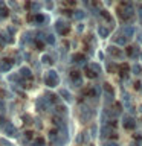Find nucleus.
<instances>
[{
    "instance_id": "obj_37",
    "label": "nucleus",
    "mask_w": 142,
    "mask_h": 146,
    "mask_svg": "<svg viewBox=\"0 0 142 146\" xmlns=\"http://www.w3.org/2000/svg\"><path fill=\"white\" fill-rule=\"evenodd\" d=\"M46 20H48V18H46L44 15H41V14H37V15H35V21L37 23H44Z\"/></svg>"
},
{
    "instance_id": "obj_33",
    "label": "nucleus",
    "mask_w": 142,
    "mask_h": 146,
    "mask_svg": "<svg viewBox=\"0 0 142 146\" xmlns=\"http://www.w3.org/2000/svg\"><path fill=\"white\" fill-rule=\"evenodd\" d=\"M131 72H133V75H141V73H142V67L139 66V64H135V66L131 67Z\"/></svg>"
},
{
    "instance_id": "obj_11",
    "label": "nucleus",
    "mask_w": 142,
    "mask_h": 146,
    "mask_svg": "<svg viewBox=\"0 0 142 146\" xmlns=\"http://www.w3.org/2000/svg\"><path fill=\"white\" fill-rule=\"evenodd\" d=\"M107 52L112 55V56H115V58H124V52H122L121 49H118L116 46H109Z\"/></svg>"
},
{
    "instance_id": "obj_44",
    "label": "nucleus",
    "mask_w": 142,
    "mask_h": 146,
    "mask_svg": "<svg viewBox=\"0 0 142 146\" xmlns=\"http://www.w3.org/2000/svg\"><path fill=\"white\" fill-rule=\"evenodd\" d=\"M137 12H139V17H141V20H142V5L137 8Z\"/></svg>"
},
{
    "instance_id": "obj_43",
    "label": "nucleus",
    "mask_w": 142,
    "mask_h": 146,
    "mask_svg": "<svg viewBox=\"0 0 142 146\" xmlns=\"http://www.w3.org/2000/svg\"><path fill=\"white\" fill-rule=\"evenodd\" d=\"M5 125H6V120H5V117H3V116H0V128L5 126Z\"/></svg>"
},
{
    "instance_id": "obj_18",
    "label": "nucleus",
    "mask_w": 142,
    "mask_h": 146,
    "mask_svg": "<svg viewBox=\"0 0 142 146\" xmlns=\"http://www.w3.org/2000/svg\"><path fill=\"white\" fill-rule=\"evenodd\" d=\"M113 41H115V44H118V46H125L128 40L122 35V32H119V34H116V36L113 38Z\"/></svg>"
},
{
    "instance_id": "obj_4",
    "label": "nucleus",
    "mask_w": 142,
    "mask_h": 146,
    "mask_svg": "<svg viewBox=\"0 0 142 146\" xmlns=\"http://www.w3.org/2000/svg\"><path fill=\"white\" fill-rule=\"evenodd\" d=\"M101 137L102 139H118V134L115 132V128H112L110 125H105L101 128Z\"/></svg>"
},
{
    "instance_id": "obj_38",
    "label": "nucleus",
    "mask_w": 142,
    "mask_h": 146,
    "mask_svg": "<svg viewBox=\"0 0 142 146\" xmlns=\"http://www.w3.org/2000/svg\"><path fill=\"white\" fill-rule=\"evenodd\" d=\"M135 140H136L135 143H136L137 146H142V135H141V134H136V135H135Z\"/></svg>"
},
{
    "instance_id": "obj_9",
    "label": "nucleus",
    "mask_w": 142,
    "mask_h": 146,
    "mask_svg": "<svg viewBox=\"0 0 142 146\" xmlns=\"http://www.w3.org/2000/svg\"><path fill=\"white\" fill-rule=\"evenodd\" d=\"M3 131L8 137H17V128L9 122H6V125L3 126Z\"/></svg>"
},
{
    "instance_id": "obj_35",
    "label": "nucleus",
    "mask_w": 142,
    "mask_h": 146,
    "mask_svg": "<svg viewBox=\"0 0 142 146\" xmlns=\"http://www.w3.org/2000/svg\"><path fill=\"white\" fill-rule=\"evenodd\" d=\"M89 67H90V68H92V70H93L95 73H96V75H99V73H101V67H99V66H98V64H96V62H92Z\"/></svg>"
},
{
    "instance_id": "obj_32",
    "label": "nucleus",
    "mask_w": 142,
    "mask_h": 146,
    "mask_svg": "<svg viewBox=\"0 0 142 146\" xmlns=\"http://www.w3.org/2000/svg\"><path fill=\"white\" fill-rule=\"evenodd\" d=\"M84 17H86L84 11H73V18H75V20H82Z\"/></svg>"
},
{
    "instance_id": "obj_50",
    "label": "nucleus",
    "mask_w": 142,
    "mask_h": 146,
    "mask_svg": "<svg viewBox=\"0 0 142 146\" xmlns=\"http://www.w3.org/2000/svg\"><path fill=\"white\" fill-rule=\"evenodd\" d=\"M87 146H95V145H92V143H89V145H87Z\"/></svg>"
},
{
    "instance_id": "obj_30",
    "label": "nucleus",
    "mask_w": 142,
    "mask_h": 146,
    "mask_svg": "<svg viewBox=\"0 0 142 146\" xmlns=\"http://www.w3.org/2000/svg\"><path fill=\"white\" fill-rule=\"evenodd\" d=\"M40 9H41V5H40L38 2H32V5H31V12L38 14V12H40Z\"/></svg>"
},
{
    "instance_id": "obj_10",
    "label": "nucleus",
    "mask_w": 142,
    "mask_h": 146,
    "mask_svg": "<svg viewBox=\"0 0 142 146\" xmlns=\"http://www.w3.org/2000/svg\"><path fill=\"white\" fill-rule=\"evenodd\" d=\"M127 55H128V56H130L131 59L141 58V53H139V49H137V46H128V47H127Z\"/></svg>"
},
{
    "instance_id": "obj_27",
    "label": "nucleus",
    "mask_w": 142,
    "mask_h": 146,
    "mask_svg": "<svg viewBox=\"0 0 142 146\" xmlns=\"http://www.w3.org/2000/svg\"><path fill=\"white\" fill-rule=\"evenodd\" d=\"M21 141H23V143H31V141H32V132L31 131H26L25 134H23Z\"/></svg>"
},
{
    "instance_id": "obj_20",
    "label": "nucleus",
    "mask_w": 142,
    "mask_h": 146,
    "mask_svg": "<svg viewBox=\"0 0 142 146\" xmlns=\"http://www.w3.org/2000/svg\"><path fill=\"white\" fill-rule=\"evenodd\" d=\"M44 98H46V100H48L50 105H57V104H58V96H57V94L46 93V94H44Z\"/></svg>"
},
{
    "instance_id": "obj_16",
    "label": "nucleus",
    "mask_w": 142,
    "mask_h": 146,
    "mask_svg": "<svg viewBox=\"0 0 142 146\" xmlns=\"http://www.w3.org/2000/svg\"><path fill=\"white\" fill-rule=\"evenodd\" d=\"M18 75H20L23 79H32V72L29 67H21L20 72H18Z\"/></svg>"
},
{
    "instance_id": "obj_31",
    "label": "nucleus",
    "mask_w": 142,
    "mask_h": 146,
    "mask_svg": "<svg viewBox=\"0 0 142 146\" xmlns=\"http://www.w3.org/2000/svg\"><path fill=\"white\" fill-rule=\"evenodd\" d=\"M99 17H102L104 20H107V21L110 23V25L113 23V18H112V15H110V14H109L107 11H101V15H99Z\"/></svg>"
},
{
    "instance_id": "obj_15",
    "label": "nucleus",
    "mask_w": 142,
    "mask_h": 146,
    "mask_svg": "<svg viewBox=\"0 0 142 146\" xmlns=\"http://www.w3.org/2000/svg\"><path fill=\"white\" fill-rule=\"evenodd\" d=\"M49 105H50V104L48 102V100H46V98H44V96H43V98H40L38 100H37V108H38L40 111H46Z\"/></svg>"
},
{
    "instance_id": "obj_3",
    "label": "nucleus",
    "mask_w": 142,
    "mask_h": 146,
    "mask_svg": "<svg viewBox=\"0 0 142 146\" xmlns=\"http://www.w3.org/2000/svg\"><path fill=\"white\" fill-rule=\"evenodd\" d=\"M93 114H95V111L90 107H87V105H82L80 108V117H81L82 123H89L92 120V117H93Z\"/></svg>"
},
{
    "instance_id": "obj_17",
    "label": "nucleus",
    "mask_w": 142,
    "mask_h": 146,
    "mask_svg": "<svg viewBox=\"0 0 142 146\" xmlns=\"http://www.w3.org/2000/svg\"><path fill=\"white\" fill-rule=\"evenodd\" d=\"M121 32H122V35L128 40V38H131V36H133V34H135V29H133L130 25H127V26H124L121 29Z\"/></svg>"
},
{
    "instance_id": "obj_48",
    "label": "nucleus",
    "mask_w": 142,
    "mask_h": 146,
    "mask_svg": "<svg viewBox=\"0 0 142 146\" xmlns=\"http://www.w3.org/2000/svg\"><path fill=\"white\" fill-rule=\"evenodd\" d=\"M130 146H137V145H136V143H135V141H133V143H131V145H130Z\"/></svg>"
},
{
    "instance_id": "obj_47",
    "label": "nucleus",
    "mask_w": 142,
    "mask_h": 146,
    "mask_svg": "<svg viewBox=\"0 0 142 146\" xmlns=\"http://www.w3.org/2000/svg\"><path fill=\"white\" fill-rule=\"evenodd\" d=\"M121 2H122V3H127V2H130V0H121Z\"/></svg>"
},
{
    "instance_id": "obj_51",
    "label": "nucleus",
    "mask_w": 142,
    "mask_h": 146,
    "mask_svg": "<svg viewBox=\"0 0 142 146\" xmlns=\"http://www.w3.org/2000/svg\"><path fill=\"white\" fill-rule=\"evenodd\" d=\"M141 59H142V53H141Z\"/></svg>"
},
{
    "instance_id": "obj_29",
    "label": "nucleus",
    "mask_w": 142,
    "mask_h": 146,
    "mask_svg": "<svg viewBox=\"0 0 142 146\" xmlns=\"http://www.w3.org/2000/svg\"><path fill=\"white\" fill-rule=\"evenodd\" d=\"M66 107L64 105H57V116H61V117H64L66 116Z\"/></svg>"
},
{
    "instance_id": "obj_36",
    "label": "nucleus",
    "mask_w": 142,
    "mask_h": 146,
    "mask_svg": "<svg viewBox=\"0 0 142 146\" xmlns=\"http://www.w3.org/2000/svg\"><path fill=\"white\" fill-rule=\"evenodd\" d=\"M44 40H46V43H49L50 46H54V44H55V38H54V35H50V34H49V35H46V36H44Z\"/></svg>"
},
{
    "instance_id": "obj_7",
    "label": "nucleus",
    "mask_w": 142,
    "mask_h": 146,
    "mask_svg": "<svg viewBox=\"0 0 142 146\" xmlns=\"http://www.w3.org/2000/svg\"><path fill=\"white\" fill-rule=\"evenodd\" d=\"M104 94H105V100L107 102H113V98H115V90L112 88V85L105 82L104 84Z\"/></svg>"
},
{
    "instance_id": "obj_42",
    "label": "nucleus",
    "mask_w": 142,
    "mask_h": 146,
    "mask_svg": "<svg viewBox=\"0 0 142 146\" xmlns=\"http://www.w3.org/2000/svg\"><path fill=\"white\" fill-rule=\"evenodd\" d=\"M0 143H2L3 146H12V145L8 141V140H5V139H0Z\"/></svg>"
},
{
    "instance_id": "obj_26",
    "label": "nucleus",
    "mask_w": 142,
    "mask_h": 146,
    "mask_svg": "<svg viewBox=\"0 0 142 146\" xmlns=\"http://www.w3.org/2000/svg\"><path fill=\"white\" fill-rule=\"evenodd\" d=\"M84 73H86V76H87V78H98V75H96V73L92 70L89 66H86V67H84Z\"/></svg>"
},
{
    "instance_id": "obj_25",
    "label": "nucleus",
    "mask_w": 142,
    "mask_h": 146,
    "mask_svg": "<svg viewBox=\"0 0 142 146\" xmlns=\"http://www.w3.org/2000/svg\"><path fill=\"white\" fill-rule=\"evenodd\" d=\"M87 94L90 98H99V87H92V88L87 91Z\"/></svg>"
},
{
    "instance_id": "obj_5",
    "label": "nucleus",
    "mask_w": 142,
    "mask_h": 146,
    "mask_svg": "<svg viewBox=\"0 0 142 146\" xmlns=\"http://www.w3.org/2000/svg\"><path fill=\"white\" fill-rule=\"evenodd\" d=\"M69 25L64 20H57V23H55V31L58 32L60 35H67L69 34Z\"/></svg>"
},
{
    "instance_id": "obj_40",
    "label": "nucleus",
    "mask_w": 142,
    "mask_h": 146,
    "mask_svg": "<svg viewBox=\"0 0 142 146\" xmlns=\"http://www.w3.org/2000/svg\"><path fill=\"white\" fill-rule=\"evenodd\" d=\"M44 3H46V8H48V9H52V8H54L52 0H44Z\"/></svg>"
},
{
    "instance_id": "obj_46",
    "label": "nucleus",
    "mask_w": 142,
    "mask_h": 146,
    "mask_svg": "<svg viewBox=\"0 0 142 146\" xmlns=\"http://www.w3.org/2000/svg\"><path fill=\"white\" fill-rule=\"evenodd\" d=\"M107 146H119V145H116V143H109Z\"/></svg>"
},
{
    "instance_id": "obj_1",
    "label": "nucleus",
    "mask_w": 142,
    "mask_h": 146,
    "mask_svg": "<svg viewBox=\"0 0 142 146\" xmlns=\"http://www.w3.org/2000/svg\"><path fill=\"white\" fill-rule=\"evenodd\" d=\"M118 15L121 20H130V18L135 15V8H133L131 2H127V3H121L116 9Z\"/></svg>"
},
{
    "instance_id": "obj_21",
    "label": "nucleus",
    "mask_w": 142,
    "mask_h": 146,
    "mask_svg": "<svg viewBox=\"0 0 142 146\" xmlns=\"http://www.w3.org/2000/svg\"><path fill=\"white\" fill-rule=\"evenodd\" d=\"M118 68H119V75L122 78H125L127 73H130V66H128V64H121Z\"/></svg>"
},
{
    "instance_id": "obj_41",
    "label": "nucleus",
    "mask_w": 142,
    "mask_h": 146,
    "mask_svg": "<svg viewBox=\"0 0 142 146\" xmlns=\"http://www.w3.org/2000/svg\"><path fill=\"white\" fill-rule=\"evenodd\" d=\"M96 129H98L96 126H92V128H90V134H89V135H90V137H95V135H96Z\"/></svg>"
},
{
    "instance_id": "obj_49",
    "label": "nucleus",
    "mask_w": 142,
    "mask_h": 146,
    "mask_svg": "<svg viewBox=\"0 0 142 146\" xmlns=\"http://www.w3.org/2000/svg\"><path fill=\"white\" fill-rule=\"evenodd\" d=\"M105 2H107V3H112V0H105Z\"/></svg>"
},
{
    "instance_id": "obj_19",
    "label": "nucleus",
    "mask_w": 142,
    "mask_h": 146,
    "mask_svg": "<svg viewBox=\"0 0 142 146\" xmlns=\"http://www.w3.org/2000/svg\"><path fill=\"white\" fill-rule=\"evenodd\" d=\"M98 35L101 36V38H107V36L110 35V27H107V26H99V27H98Z\"/></svg>"
},
{
    "instance_id": "obj_14",
    "label": "nucleus",
    "mask_w": 142,
    "mask_h": 146,
    "mask_svg": "<svg viewBox=\"0 0 142 146\" xmlns=\"http://www.w3.org/2000/svg\"><path fill=\"white\" fill-rule=\"evenodd\" d=\"M72 61L75 64H78V66H84L86 67V56H84V55H81V53H75V55H73Z\"/></svg>"
},
{
    "instance_id": "obj_8",
    "label": "nucleus",
    "mask_w": 142,
    "mask_h": 146,
    "mask_svg": "<svg viewBox=\"0 0 142 146\" xmlns=\"http://www.w3.org/2000/svg\"><path fill=\"white\" fill-rule=\"evenodd\" d=\"M70 79L73 81L75 87H81L82 85V75H81V72H78V70L70 72Z\"/></svg>"
},
{
    "instance_id": "obj_28",
    "label": "nucleus",
    "mask_w": 142,
    "mask_h": 146,
    "mask_svg": "<svg viewBox=\"0 0 142 146\" xmlns=\"http://www.w3.org/2000/svg\"><path fill=\"white\" fill-rule=\"evenodd\" d=\"M44 139H41V137H38V139H35V140H32L29 146H44Z\"/></svg>"
},
{
    "instance_id": "obj_39",
    "label": "nucleus",
    "mask_w": 142,
    "mask_h": 146,
    "mask_svg": "<svg viewBox=\"0 0 142 146\" xmlns=\"http://www.w3.org/2000/svg\"><path fill=\"white\" fill-rule=\"evenodd\" d=\"M35 46L38 47V50L44 49V41H41V40H35Z\"/></svg>"
},
{
    "instance_id": "obj_13",
    "label": "nucleus",
    "mask_w": 142,
    "mask_h": 146,
    "mask_svg": "<svg viewBox=\"0 0 142 146\" xmlns=\"http://www.w3.org/2000/svg\"><path fill=\"white\" fill-rule=\"evenodd\" d=\"M8 15H9V9H8L6 5H5L3 0H0V20L8 18Z\"/></svg>"
},
{
    "instance_id": "obj_12",
    "label": "nucleus",
    "mask_w": 142,
    "mask_h": 146,
    "mask_svg": "<svg viewBox=\"0 0 142 146\" xmlns=\"http://www.w3.org/2000/svg\"><path fill=\"white\" fill-rule=\"evenodd\" d=\"M14 66V61L12 59H2L0 61V72H8V70H11Z\"/></svg>"
},
{
    "instance_id": "obj_23",
    "label": "nucleus",
    "mask_w": 142,
    "mask_h": 146,
    "mask_svg": "<svg viewBox=\"0 0 142 146\" xmlns=\"http://www.w3.org/2000/svg\"><path fill=\"white\" fill-rule=\"evenodd\" d=\"M60 96H61L66 102H72V94L69 93L67 90H60Z\"/></svg>"
},
{
    "instance_id": "obj_6",
    "label": "nucleus",
    "mask_w": 142,
    "mask_h": 146,
    "mask_svg": "<svg viewBox=\"0 0 142 146\" xmlns=\"http://www.w3.org/2000/svg\"><path fill=\"white\" fill-rule=\"evenodd\" d=\"M122 125H124V128H125V129H135V128H136V120H135L131 116H124Z\"/></svg>"
},
{
    "instance_id": "obj_45",
    "label": "nucleus",
    "mask_w": 142,
    "mask_h": 146,
    "mask_svg": "<svg viewBox=\"0 0 142 146\" xmlns=\"http://www.w3.org/2000/svg\"><path fill=\"white\" fill-rule=\"evenodd\" d=\"M141 85H142V84H141V82H136V85H135V88H136V90H141Z\"/></svg>"
},
{
    "instance_id": "obj_24",
    "label": "nucleus",
    "mask_w": 142,
    "mask_h": 146,
    "mask_svg": "<svg viewBox=\"0 0 142 146\" xmlns=\"http://www.w3.org/2000/svg\"><path fill=\"white\" fill-rule=\"evenodd\" d=\"M49 139L50 141H52L54 145H57V141H58V129H52L49 132Z\"/></svg>"
},
{
    "instance_id": "obj_34",
    "label": "nucleus",
    "mask_w": 142,
    "mask_h": 146,
    "mask_svg": "<svg viewBox=\"0 0 142 146\" xmlns=\"http://www.w3.org/2000/svg\"><path fill=\"white\" fill-rule=\"evenodd\" d=\"M41 61H43V64H48V66H52V64H54L52 58H50L49 55H43V58H41Z\"/></svg>"
},
{
    "instance_id": "obj_2",
    "label": "nucleus",
    "mask_w": 142,
    "mask_h": 146,
    "mask_svg": "<svg viewBox=\"0 0 142 146\" xmlns=\"http://www.w3.org/2000/svg\"><path fill=\"white\" fill-rule=\"evenodd\" d=\"M43 79H44V84L48 87H50V88H54V87H57L60 84V76H58V73L55 70H49L44 75Z\"/></svg>"
},
{
    "instance_id": "obj_22",
    "label": "nucleus",
    "mask_w": 142,
    "mask_h": 146,
    "mask_svg": "<svg viewBox=\"0 0 142 146\" xmlns=\"http://www.w3.org/2000/svg\"><path fill=\"white\" fill-rule=\"evenodd\" d=\"M87 132H80L78 134V137H76V143L78 145H84V143H87Z\"/></svg>"
}]
</instances>
